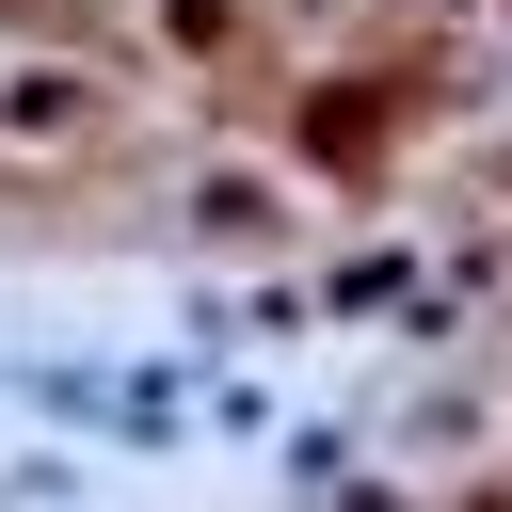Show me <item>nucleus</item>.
I'll use <instances>...</instances> for the list:
<instances>
[{
    "label": "nucleus",
    "mask_w": 512,
    "mask_h": 512,
    "mask_svg": "<svg viewBox=\"0 0 512 512\" xmlns=\"http://www.w3.org/2000/svg\"><path fill=\"white\" fill-rule=\"evenodd\" d=\"M480 512H512V480H496V496H480Z\"/></svg>",
    "instance_id": "nucleus-1"
}]
</instances>
